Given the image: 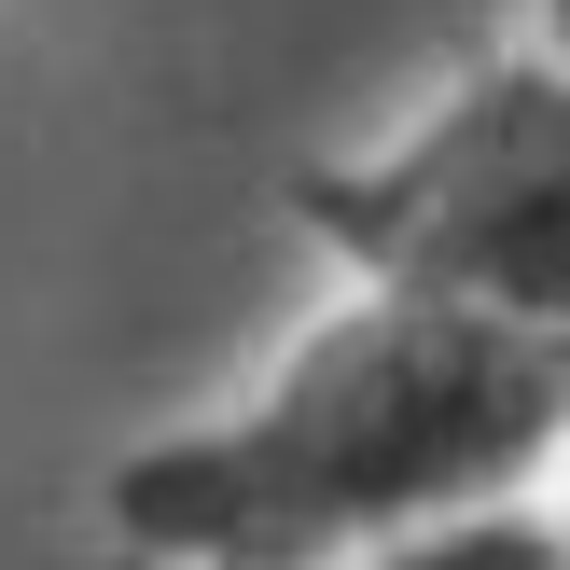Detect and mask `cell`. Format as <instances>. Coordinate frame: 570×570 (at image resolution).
I'll return each instance as SVG.
<instances>
[{
  "instance_id": "1",
  "label": "cell",
  "mask_w": 570,
  "mask_h": 570,
  "mask_svg": "<svg viewBox=\"0 0 570 570\" xmlns=\"http://www.w3.org/2000/svg\"><path fill=\"white\" fill-rule=\"evenodd\" d=\"M570 445V348L460 306L348 293L209 417H167L98 473L126 570H348L473 501H529Z\"/></svg>"
},
{
  "instance_id": "2",
  "label": "cell",
  "mask_w": 570,
  "mask_h": 570,
  "mask_svg": "<svg viewBox=\"0 0 570 570\" xmlns=\"http://www.w3.org/2000/svg\"><path fill=\"white\" fill-rule=\"evenodd\" d=\"M278 209L293 237H321L348 293L460 306L570 348V70L543 42H488L390 139L278 167Z\"/></svg>"
},
{
  "instance_id": "3",
  "label": "cell",
  "mask_w": 570,
  "mask_h": 570,
  "mask_svg": "<svg viewBox=\"0 0 570 570\" xmlns=\"http://www.w3.org/2000/svg\"><path fill=\"white\" fill-rule=\"evenodd\" d=\"M348 570H557V529H543V488H529V501H473L445 529H404V543H376Z\"/></svg>"
},
{
  "instance_id": "4",
  "label": "cell",
  "mask_w": 570,
  "mask_h": 570,
  "mask_svg": "<svg viewBox=\"0 0 570 570\" xmlns=\"http://www.w3.org/2000/svg\"><path fill=\"white\" fill-rule=\"evenodd\" d=\"M543 529H557V570H570V445H557V473H543Z\"/></svg>"
},
{
  "instance_id": "5",
  "label": "cell",
  "mask_w": 570,
  "mask_h": 570,
  "mask_svg": "<svg viewBox=\"0 0 570 570\" xmlns=\"http://www.w3.org/2000/svg\"><path fill=\"white\" fill-rule=\"evenodd\" d=\"M529 42H543L557 70H570V0H529Z\"/></svg>"
},
{
  "instance_id": "6",
  "label": "cell",
  "mask_w": 570,
  "mask_h": 570,
  "mask_svg": "<svg viewBox=\"0 0 570 570\" xmlns=\"http://www.w3.org/2000/svg\"><path fill=\"white\" fill-rule=\"evenodd\" d=\"M83 570H126V557H83Z\"/></svg>"
}]
</instances>
